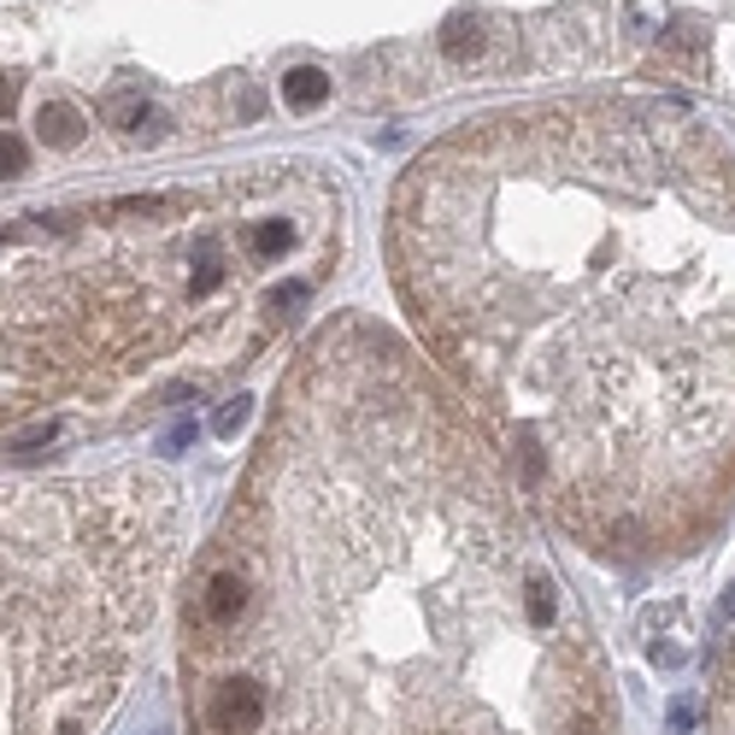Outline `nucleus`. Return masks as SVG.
Wrapping results in <instances>:
<instances>
[{"label": "nucleus", "mask_w": 735, "mask_h": 735, "mask_svg": "<svg viewBox=\"0 0 735 735\" xmlns=\"http://www.w3.org/2000/svg\"><path fill=\"white\" fill-rule=\"evenodd\" d=\"M248 406H253L248 395H235V401H224V406H218V418H212V430H218V436H224V441H230V436H235V430H242V424H248Z\"/></svg>", "instance_id": "nucleus-10"}, {"label": "nucleus", "mask_w": 735, "mask_h": 735, "mask_svg": "<svg viewBox=\"0 0 735 735\" xmlns=\"http://www.w3.org/2000/svg\"><path fill=\"white\" fill-rule=\"evenodd\" d=\"M59 436V418H47V424H30V430L12 441V453H30V448H47V441Z\"/></svg>", "instance_id": "nucleus-11"}, {"label": "nucleus", "mask_w": 735, "mask_h": 735, "mask_svg": "<svg viewBox=\"0 0 735 735\" xmlns=\"http://www.w3.org/2000/svg\"><path fill=\"white\" fill-rule=\"evenodd\" d=\"M242 242H248V260H260V265L283 260V253L295 248V224H288V218H253Z\"/></svg>", "instance_id": "nucleus-5"}, {"label": "nucleus", "mask_w": 735, "mask_h": 735, "mask_svg": "<svg viewBox=\"0 0 735 735\" xmlns=\"http://www.w3.org/2000/svg\"><path fill=\"white\" fill-rule=\"evenodd\" d=\"M7 107H12V83L0 77V112H7Z\"/></svg>", "instance_id": "nucleus-13"}, {"label": "nucleus", "mask_w": 735, "mask_h": 735, "mask_svg": "<svg viewBox=\"0 0 735 735\" xmlns=\"http://www.w3.org/2000/svg\"><path fill=\"white\" fill-rule=\"evenodd\" d=\"M36 135L47 147H77L83 142V112L72 107V100H47V107L36 112Z\"/></svg>", "instance_id": "nucleus-4"}, {"label": "nucleus", "mask_w": 735, "mask_h": 735, "mask_svg": "<svg viewBox=\"0 0 735 735\" xmlns=\"http://www.w3.org/2000/svg\"><path fill=\"white\" fill-rule=\"evenodd\" d=\"M706 735H735V636L724 641V659H717V677H712Z\"/></svg>", "instance_id": "nucleus-3"}, {"label": "nucleus", "mask_w": 735, "mask_h": 735, "mask_svg": "<svg viewBox=\"0 0 735 735\" xmlns=\"http://www.w3.org/2000/svg\"><path fill=\"white\" fill-rule=\"evenodd\" d=\"M100 118H107L112 130H135V124L147 118V100L135 95V89H124V95H107V100H100Z\"/></svg>", "instance_id": "nucleus-8"}, {"label": "nucleus", "mask_w": 735, "mask_h": 735, "mask_svg": "<svg viewBox=\"0 0 735 735\" xmlns=\"http://www.w3.org/2000/svg\"><path fill=\"white\" fill-rule=\"evenodd\" d=\"M395 277L524 483L601 553L735 501V165L636 112L489 118L406 171Z\"/></svg>", "instance_id": "nucleus-1"}, {"label": "nucleus", "mask_w": 735, "mask_h": 735, "mask_svg": "<svg viewBox=\"0 0 735 735\" xmlns=\"http://www.w3.org/2000/svg\"><path fill=\"white\" fill-rule=\"evenodd\" d=\"M476 47H483V24L465 19V12L448 19V30H441V54H448V59H471Z\"/></svg>", "instance_id": "nucleus-7"}, {"label": "nucleus", "mask_w": 735, "mask_h": 735, "mask_svg": "<svg viewBox=\"0 0 735 735\" xmlns=\"http://www.w3.org/2000/svg\"><path fill=\"white\" fill-rule=\"evenodd\" d=\"M195 629V735H618V694L512 489L377 336L318 341Z\"/></svg>", "instance_id": "nucleus-2"}, {"label": "nucleus", "mask_w": 735, "mask_h": 735, "mask_svg": "<svg viewBox=\"0 0 735 735\" xmlns=\"http://www.w3.org/2000/svg\"><path fill=\"white\" fill-rule=\"evenodd\" d=\"M195 418H183V424H171V430H165V441H160V453H183V448H195Z\"/></svg>", "instance_id": "nucleus-12"}, {"label": "nucleus", "mask_w": 735, "mask_h": 735, "mask_svg": "<svg viewBox=\"0 0 735 735\" xmlns=\"http://www.w3.org/2000/svg\"><path fill=\"white\" fill-rule=\"evenodd\" d=\"M283 100H288L295 112H312V107H323V100H330V77L312 72V65H300V72L283 77Z\"/></svg>", "instance_id": "nucleus-6"}, {"label": "nucleus", "mask_w": 735, "mask_h": 735, "mask_svg": "<svg viewBox=\"0 0 735 735\" xmlns=\"http://www.w3.org/2000/svg\"><path fill=\"white\" fill-rule=\"evenodd\" d=\"M24 165H30V153L19 135H0V183H12V177H24Z\"/></svg>", "instance_id": "nucleus-9"}]
</instances>
